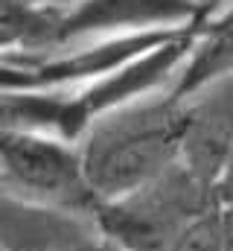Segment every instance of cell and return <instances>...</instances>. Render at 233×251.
Wrapping results in <instances>:
<instances>
[{"instance_id": "1", "label": "cell", "mask_w": 233, "mask_h": 251, "mask_svg": "<svg viewBox=\"0 0 233 251\" xmlns=\"http://www.w3.org/2000/svg\"><path fill=\"white\" fill-rule=\"evenodd\" d=\"M181 97L169 85L93 117L76 140L82 173L99 201L140 187L178 161Z\"/></svg>"}, {"instance_id": "2", "label": "cell", "mask_w": 233, "mask_h": 251, "mask_svg": "<svg viewBox=\"0 0 233 251\" xmlns=\"http://www.w3.org/2000/svg\"><path fill=\"white\" fill-rule=\"evenodd\" d=\"M213 207H219L213 184L175 161L140 187L99 201L93 228L122 251H166L189 222Z\"/></svg>"}, {"instance_id": "3", "label": "cell", "mask_w": 233, "mask_h": 251, "mask_svg": "<svg viewBox=\"0 0 233 251\" xmlns=\"http://www.w3.org/2000/svg\"><path fill=\"white\" fill-rule=\"evenodd\" d=\"M0 181L18 199L88 222L99 204L82 173L76 143L44 131L0 128Z\"/></svg>"}, {"instance_id": "4", "label": "cell", "mask_w": 233, "mask_h": 251, "mask_svg": "<svg viewBox=\"0 0 233 251\" xmlns=\"http://www.w3.org/2000/svg\"><path fill=\"white\" fill-rule=\"evenodd\" d=\"M233 143V70L181 97L178 164L213 184Z\"/></svg>"}, {"instance_id": "5", "label": "cell", "mask_w": 233, "mask_h": 251, "mask_svg": "<svg viewBox=\"0 0 233 251\" xmlns=\"http://www.w3.org/2000/svg\"><path fill=\"white\" fill-rule=\"evenodd\" d=\"M233 70V0H228L216 15L207 18L192 53L175 76L172 91L178 97H186L198 85H204L213 76Z\"/></svg>"}, {"instance_id": "6", "label": "cell", "mask_w": 233, "mask_h": 251, "mask_svg": "<svg viewBox=\"0 0 233 251\" xmlns=\"http://www.w3.org/2000/svg\"><path fill=\"white\" fill-rule=\"evenodd\" d=\"M166 251H222V207H213L189 222Z\"/></svg>"}, {"instance_id": "7", "label": "cell", "mask_w": 233, "mask_h": 251, "mask_svg": "<svg viewBox=\"0 0 233 251\" xmlns=\"http://www.w3.org/2000/svg\"><path fill=\"white\" fill-rule=\"evenodd\" d=\"M213 196H216L219 207H233V143L219 176H216V181H213Z\"/></svg>"}, {"instance_id": "8", "label": "cell", "mask_w": 233, "mask_h": 251, "mask_svg": "<svg viewBox=\"0 0 233 251\" xmlns=\"http://www.w3.org/2000/svg\"><path fill=\"white\" fill-rule=\"evenodd\" d=\"M222 251H233V207H222Z\"/></svg>"}, {"instance_id": "9", "label": "cell", "mask_w": 233, "mask_h": 251, "mask_svg": "<svg viewBox=\"0 0 233 251\" xmlns=\"http://www.w3.org/2000/svg\"><path fill=\"white\" fill-rule=\"evenodd\" d=\"M189 3H192L195 9H201L204 15H216V12H219L228 0H189Z\"/></svg>"}, {"instance_id": "10", "label": "cell", "mask_w": 233, "mask_h": 251, "mask_svg": "<svg viewBox=\"0 0 233 251\" xmlns=\"http://www.w3.org/2000/svg\"><path fill=\"white\" fill-rule=\"evenodd\" d=\"M0 251H12V249H9V246H6V243H3V240H0Z\"/></svg>"}, {"instance_id": "11", "label": "cell", "mask_w": 233, "mask_h": 251, "mask_svg": "<svg viewBox=\"0 0 233 251\" xmlns=\"http://www.w3.org/2000/svg\"><path fill=\"white\" fill-rule=\"evenodd\" d=\"M108 251H122V249H116V246H111V243H108Z\"/></svg>"}]
</instances>
